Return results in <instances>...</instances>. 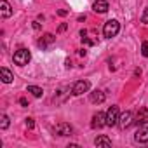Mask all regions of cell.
I'll list each match as a JSON object with an SVG mask.
<instances>
[{
	"mask_svg": "<svg viewBox=\"0 0 148 148\" xmlns=\"http://www.w3.org/2000/svg\"><path fill=\"white\" fill-rule=\"evenodd\" d=\"M134 139H136L138 143H148V125L139 127V129L136 131V134H134Z\"/></svg>",
	"mask_w": 148,
	"mask_h": 148,
	"instance_id": "obj_8",
	"label": "cell"
},
{
	"mask_svg": "<svg viewBox=\"0 0 148 148\" xmlns=\"http://www.w3.org/2000/svg\"><path fill=\"white\" fill-rule=\"evenodd\" d=\"M64 30H66V25H64V23H63V25H61V26H59V28H58V32H64Z\"/></svg>",
	"mask_w": 148,
	"mask_h": 148,
	"instance_id": "obj_24",
	"label": "cell"
},
{
	"mask_svg": "<svg viewBox=\"0 0 148 148\" xmlns=\"http://www.w3.org/2000/svg\"><path fill=\"white\" fill-rule=\"evenodd\" d=\"M103 125H106V113H94L92 115V120H91V127L92 129H101Z\"/></svg>",
	"mask_w": 148,
	"mask_h": 148,
	"instance_id": "obj_6",
	"label": "cell"
},
{
	"mask_svg": "<svg viewBox=\"0 0 148 148\" xmlns=\"http://www.w3.org/2000/svg\"><path fill=\"white\" fill-rule=\"evenodd\" d=\"M89 89H91V82H89V80H79V82L73 84L71 94H73V96H82V94L87 92Z\"/></svg>",
	"mask_w": 148,
	"mask_h": 148,
	"instance_id": "obj_3",
	"label": "cell"
},
{
	"mask_svg": "<svg viewBox=\"0 0 148 148\" xmlns=\"http://www.w3.org/2000/svg\"><path fill=\"white\" fill-rule=\"evenodd\" d=\"M141 54H143L145 58H148V42H146V40L141 44Z\"/></svg>",
	"mask_w": 148,
	"mask_h": 148,
	"instance_id": "obj_18",
	"label": "cell"
},
{
	"mask_svg": "<svg viewBox=\"0 0 148 148\" xmlns=\"http://www.w3.org/2000/svg\"><path fill=\"white\" fill-rule=\"evenodd\" d=\"M134 124V117H132V112H124L120 117H119V125L122 129H127Z\"/></svg>",
	"mask_w": 148,
	"mask_h": 148,
	"instance_id": "obj_7",
	"label": "cell"
},
{
	"mask_svg": "<svg viewBox=\"0 0 148 148\" xmlns=\"http://www.w3.org/2000/svg\"><path fill=\"white\" fill-rule=\"evenodd\" d=\"M0 75H2V82H4V84H11V82L14 80L12 71H11L9 68H5V66H2V68H0Z\"/></svg>",
	"mask_w": 148,
	"mask_h": 148,
	"instance_id": "obj_12",
	"label": "cell"
},
{
	"mask_svg": "<svg viewBox=\"0 0 148 148\" xmlns=\"http://www.w3.org/2000/svg\"><path fill=\"white\" fill-rule=\"evenodd\" d=\"M28 92H32L35 98H42V94H44L42 87H38V86H28Z\"/></svg>",
	"mask_w": 148,
	"mask_h": 148,
	"instance_id": "obj_15",
	"label": "cell"
},
{
	"mask_svg": "<svg viewBox=\"0 0 148 148\" xmlns=\"http://www.w3.org/2000/svg\"><path fill=\"white\" fill-rule=\"evenodd\" d=\"M94 145L96 146H103V148H110L112 146V139L108 136H98L94 139Z\"/></svg>",
	"mask_w": 148,
	"mask_h": 148,
	"instance_id": "obj_14",
	"label": "cell"
},
{
	"mask_svg": "<svg viewBox=\"0 0 148 148\" xmlns=\"http://www.w3.org/2000/svg\"><path fill=\"white\" fill-rule=\"evenodd\" d=\"M54 40H56V37H54L52 33H45V35H44V37H42V38H40V40H38L37 44H38V47L45 49V47H47V45H51V44H52Z\"/></svg>",
	"mask_w": 148,
	"mask_h": 148,
	"instance_id": "obj_13",
	"label": "cell"
},
{
	"mask_svg": "<svg viewBox=\"0 0 148 148\" xmlns=\"http://www.w3.org/2000/svg\"><path fill=\"white\" fill-rule=\"evenodd\" d=\"M0 14H2V18H4V19L11 18V14H12V9H11V5H9V2H7V0H0Z\"/></svg>",
	"mask_w": 148,
	"mask_h": 148,
	"instance_id": "obj_10",
	"label": "cell"
},
{
	"mask_svg": "<svg viewBox=\"0 0 148 148\" xmlns=\"http://www.w3.org/2000/svg\"><path fill=\"white\" fill-rule=\"evenodd\" d=\"M119 117H120L119 106H110L108 112H106V125H108V127L117 125V124H119Z\"/></svg>",
	"mask_w": 148,
	"mask_h": 148,
	"instance_id": "obj_4",
	"label": "cell"
},
{
	"mask_svg": "<svg viewBox=\"0 0 148 148\" xmlns=\"http://www.w3.org/2000/svg\"><path fill=\"white\" fill-rule=\"evenodd\" d=\"M12 59H14V63H16L18 66H26V64L30 63V59H32V54H30L28 49H18V51L14 52Z\"/></svg>",
	"mask_w": 148,
	"mask_h": 148,
	"instance_id": "obj_2",
	"label": "cell"
},
{
	"mask_svg": "<svg viewBox=\"0 0 148 148\" xmlns=\"http://www.w3.org/2000/svg\"><path fill=\"white\" fill-rule=\"evenodd\" d=\"M141 23H146L148 25V7L143 11V14H141Z\"/></svg>",
	"mask_w": 148,
	"mask_h": 148,
	"instance_id": "obj_19",
	"label": "cell"
},
{
	"mask_svg": "<svg viewBox=\"0 0 148 148\" xmlns=\"http://www.w3.org/2000/svg\"><path fill=\"white\" fill-rule=\"evenodd\" d=\"M105 92L103 91H99V89H96V91H92L91 92V96H89V99H91V103H94V105H99V103H103L105 101Z\"/></svg>",
	"mask_w": 148,
	"mask_h": 148,
	"instance_id": "obj_11",
	"label": "cell"
},
{
	"mask_svg": "<svg viewBox=\"0 0 148 148\" xmlns=\"http://www.w3.org/2000/svg\"><path fill=\"white\" fill-rule=\"evenodd\" d=\"M79 54H80V56H86V54H87V51H86V49H80V51H79Z\"/></svg>",
	"mask_w": 148,
	"mask_h": 148,
	"instance_id": "obj_25",
	"label": "cell"
},
{
	"mask_svg": "<svg viewBox=\"0 0 148 148\" xmlns=\"http://www.w3.org/2000/svg\"><path fill=\"white\" fill-rule=\"evenodd\" d=\"M58 14H59V16H66V14H68V11H64V9H59V11H58Z\"/></svg>",
	"mask_w": 148,
	"mask_h": 148,
	"instance_id": "obj_22",
	"label": "cell"
},
{
	"mask_svg": "<svg viewBox=\"0 0 148 148\" xmlns=\"http://www.w3.org/2000/svg\"><path fill=\"white\" fill-rule=\"evenodd\" d=\"M119 32H120V23H119L117 19H110V21H106L105 26H103V35H105L106 38L117 37Z\"/></svg>",
	"mask_w": 148,
	"mask_h": 148,
	"instance_id": "obj_1",
	"label": "cell"
},
{
	"mask_svg": "<svg viewBox=\"0 0 148 148\" xmlns=\"http://www.w3.org/2000/svg\"><path fill=\"white\" fill-rule=\"evenodd\" d=\"M33 28H35V30H40V23H37V21H33Z\"/></svg>",
	"mask_w": 148,
	"mask_h": 148,
	"instance_id": "obj_23",
	"label": "cell"
},
{
	"mask_svg": "<svg viewBox=\"0 0 148 148\" xmlns=\"http://www.w3.org/2000/svg\"><path fill=\"white\" fill-rule=\"evenodd\" d=\"M108 9H110V5H108L106 0H96V2L92 4V11L98 12V14H105Z\"/></svg>",
	"mask_w": 148,
	"mask_h": 148,
	"instance_id": "obj_9",
	"label": "cell"
},
{
	"mask_svg": "<svg viewBox=\"0 0 148 148\" xmlns=\"http://www.w3.org/2000/svg\"><path fill=\"white\" fill-rule=\"evenodd\" d=\"M134 122H138V124H148V113H146V110H141V113H138V117H136Z\"/></svg>",
	"mask_w": 148,
	"mask_h": 148,
	"instance_id": "obj_16",
	"label": "cell"
},
{
	"mask_svg": "<svg viewBox=\"0 0 148 148\" xmlns=\"http://www.w3.org/2000/svg\"><path fill=\"white\" fill-rule=\"evenodd\" d=\"M52 131H54V134H58V136H71V134H73V127H71L70 124H66V122L56 124Z\"/></svg>",
	"mask_w": 148,
	"mask_h": 148,
	"instance_id": "obj_5",
	"label": "cell"
},
{
	"mask_svg": "<svg viewBox=\"0 0 148 148\" xmlns=\"http://www.w3.org/2000/svg\"><path fill=\"white\" fill-rule=\"evenodd\" d=\"M7 127H9V117L4 113L0 117V129H7Z\"/></svg>",
	"mask_w": 148,
	"mask_h": 148,
	"instance_id": "obj_17",
	"label": "cell"
},
{
	"mask_svg": "<svg viewBox=\"0 0 148 148\" xmlns=\"http://www.w3.org/2000/svg\"><path fill=\"white\" fill-rule=\"evenodd\" d=\"M26 127H28V129H33V127H35V120H33L32 117L26 119Z\"/></svg>",
	"mask_w": 148,
	"mask_h": 148,
	"instance_id": "obj_20",
	"label": "cell"
},
{
	"mask_svg": "<svg viewBox=\"0 0 148 148\" xmlns=\"http://www.w3.org/2000/svg\"><path fill=\"white\" fill-rule=\"evenodd\" d=\"M19 105H21V106H28V101H26V98H19Z\"/></svg>",
	"mask_w": 148,
	"mask_h": 148,
	"instance_id": "obj_21",
	"label": "cell"
}]
</instances>
